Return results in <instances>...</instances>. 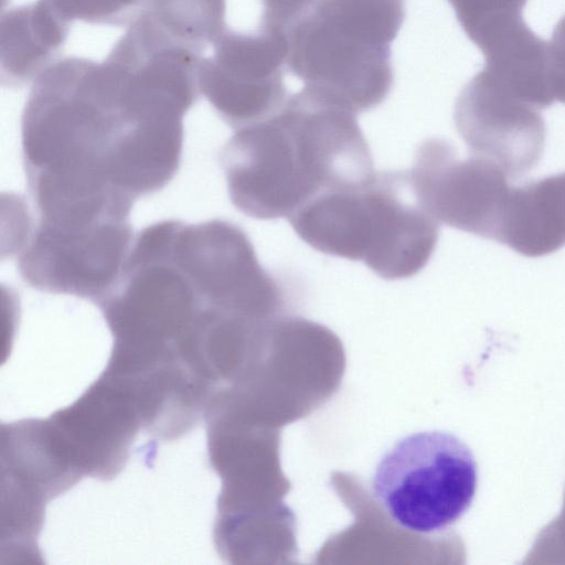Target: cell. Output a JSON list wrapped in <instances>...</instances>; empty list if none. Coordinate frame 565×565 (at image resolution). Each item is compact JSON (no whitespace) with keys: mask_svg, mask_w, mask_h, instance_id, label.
<instances>
[{"mask_svg":"<svg viewBox=\"0 0 565 565\" xmlns=\"http://www.w3.org/2000/svg\"><path fill=\"white\" fill-rule=\"evenodd\" d=\"M115 79L104 62L68 56L32 83L21 148L38 220L66 227L128 222L134 202L178 172L184 115Z\"/></svg>","mask_w":565,"mask_h":565,"instance_id":"obj_1","label":"cell"},{"mask_svg":"<svg viewBox=\"0 0 565 565\" xmlns=\"http://www.w3.org/2000/svg\"><path fill=\"white\" fill-rule=\"evenodd\" d=\"M220 160L231 202L258 220L288 218L318 194L376 172L356 114L306 88L236 129Z\"/></svg>","mask_w":565,"mask_h":565,"instance_id":"obj_2","label":"cell"},{"mask_svg":"<svg viewBox=\"0 0 565 565\" xmlns=\"http://www.w3.org/2000/svg\"><path fill=\"white\" fill-rule=\"evenodd\" d=\"M288 221L312 248L363 262L388 280L420 271L439 238V222L420 205L405 171H376L363 183L320 193Z\"/></svg>","mask_w":565,"mask_h":565,"instance_id":"obj_3","label":"cell"},{"mask_svg":"<svg viewBox=\"0 0 565 565\" xmlns=\"http://www.w3.org/2000/svg\"><path fill=\"white\" fill-rule=\"evenodd\" d=\"M406 0H315L287 30L286 68L303 88L354 114L388 96L391 44Z\"/></svg>","mask_w":565,"mask_h":565,"instance_id":"obj_4","label":"cell"},{"mask_svg":"<svg viewBox=\"0 0 565 565\" xmlns=\"http://www.w3.org/2000/svg\"><path fill=\"white\" fill-rule=\"evenodd\" d=\"M478 486L470 448L457 436L419 431L398 439L381 457L372 490L391 519L419 534L443 531L469 509Z\"/></svg>","mask_w":565,"mask_h":565,"instance_id":"obj_5","label":"cell"},{"mask_svg":"<svg viewBox=\"0 0 565 565\" xmlns=\"http://www.w3.org/2000/svg\"><path fill=\"white\" fill-rule=\"evenodd\" d=\"M199 66V87L217 115L239 129L273 115L287 99V32L228 25Z\"/></svg>","mask_w":565,"mask_h":565,"instance_id":"obj_6","label":"cell"},{"mask_svg":"<svg viewBox=\"0 0 565 565\" xmlns=\"http://www.w3.org/2000/svg\"><path fill=\"white\" fill-rule=\"evenodd\" d=\"M408 174L418 202L436 221L497 241L512 186L498 164L471 153L461 159L447 140L429 138Z\"/></svg>","mask_w":565,"mask_h":565,"instance_id":"obj_7","label":"cell"},{"mask_svg":"<svg viewBox=\"0 0 565 565\" xmlns=\"http://www.w3.org/2000/svg\"><path fill=\"white\" fill-rule=\"evenodd\" d=\"M526 0H457L454 11L484 56L481 70L518 98L542 110L555 96L550 43L522 17Z\"/></svg>","mask_w":565,"mask_h":565,"instance_id":"obj_8","label":"cell"},{"mask_svg":"<svg viewBox=\"0 0 565 565\" xmlns=\"http://www.w3.org/2000/svg\"><path fill=\"white\" fill-rule=\"evenodd\" d=\"M454 120L471 154L518 179L540 161L546 129L541 110L490 81L481 71L457 97Z\"/></svg>","mask_w":565,"mask_h":565,"instance_id":"obj_9","label":"cell"},{"mask_svg":"<svg viewBox=\"0 0 565 565\" xmlns=\"http://www.w3.org/2000/svg\"><path fill=\"white\" fill-rule=\"evenodd\" d=\"M71 24L51 0L11 8L0 21L1 82L9 87L33 83L54 64Z\"/></svg>","mask_w":565,"mask_h":565,"instance_id":"obj_10","label":"cell"},{"mask_svg":"<svg viewBox=\"0 0 565 565\" xmlns=\"http://www.w3.org/2000/svg\"><path fill=\"white\" fill-rule=\"evenodd\" d=\"M501 244L526 257L550 255L565 246V172L512 185Z\"/></svg>","mask_w":565,"mask_h":565,"instance_id":"obj_11","label":"cell"},{"mask_svg":"<svg viewBox=\"0 0 565 565\" xmlns=\"http://www.w3.org/2000/svg\"><path fill=\"white\" fill-rule=\"evenodd\" d=\"M141 12L172 40L203 55L228 25V0H147Z\"/></svg>","mask_w":565,"mask_h":565,"instance_id":"obj_12","label":"cell"},{"mask_svg":"<svg viewBox=\"0 0 565 565\" xmlns=\"http://www.w3.org/2000/svg\"><path fill=\"white\" fill-rule=\"evenodd\" d=\"M70 22L120 24L132 22L147 0H51Z\"/></svg>","mask_w":565,"mask_h":565,"instance_id":"obj_13","label":"cell"},{"mask_svg":"<svg viewBox=\"0 0 565 565\" xmlns=\"http://www.w3.org/2000/svg\"><path fill=\"white\" fill-rule=\"evenodd\" d=\"M315 0H257L259 15L256 28L287 32Z\"/></svg>","mask_w":565,"mask_h":565,"instance_id":"obj_14","label":"cell"},{"mask_svg":"<svg viewBox=\"0 0 565 565\" xmlns=\"http://www.w3.org/2000/svg\"><path fill=\"white\" fill-rule=\"evenodd\" d=\"M548 43L555 100L565 104V17L556 24Z\"/></svg>","mask_w":565,"mask_h":565,"instance_id":"obj_15","label":"cell"}]
</instances>
